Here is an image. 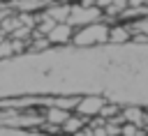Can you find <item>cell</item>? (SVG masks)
Listing matches in <instances>:
<instances>
[{
    "label": "cell",
    "mask_w": 148,
    "mask_h": 136,
    "mask_svg": "<svg viewBox=\"0 0 148 136\" xmlns=\"http://www.w3.org/2000/svg\"><path fill=\"white\" fill-rule=\"evenodd\" d=\"M109 32H111V25L99 21V23H92V25L79 28L76 35H74V44H76V46H90V44L109 41Z\"/></svg>",
    "instance_id": "obj_1"
},
{
    "label": "cell",
    "mask_w": 148,
    "mask_h": 136,
    "mask_svg": "<svg viewBox=\"0 0 148 136\" xmlns=\"http://www.w3.org/2000/svg\"><path fill=\"white\" fill-rule=\"evenodd\" d=\"M106 106V99L104 97H95V95H90V97H81L79 99V106H76V115H81V118H86V120H92V118H99V113H102V108Z\"/></svg>",
    "instance_id": "obj_2"
},
{
    "label": "cell",
    "mask_w": 148,
    "mask_h": 136,
    "mask_svg": "<svg viewBox=\"0 0 148 136\" xmlns=\"http://www.w3.org/2000/svg\"><path fill=\"white\" fill-rule=\"evenodd\" d=\"M74 35H76L74 25H69V23H58L56 30L49 35V41H51V44H67V41H74Z\"/></svg>",
    "instance_id": "obj_3"
},
{
    "label": "cell",
    "mask_w": 148,
    "mask_h": 136,
    "mask_svg": "<svg viewBox=\"0 0 148 136\" xmlns=\"http://www.w3.org/2000/svg\"><path fill=\"white\" fill-rule=\"evenodd\" d=\"M42 115H44V120H46L49 124L60 127V129H62V124L72 118V113H69V111H62V108H58V106H46V108L42 111Z\"/></svg>",
    "instance_id": "obj_4"
},
{
    "label": "cell",
    "mask_w": 148,
    "mask_h": 136,
    "mask_svg": "<svg viewBox=\"0 0 148 136\" xmlns=\"http://www.w3.org/2000/svg\"><path fill=\"white\" fill-rule=\"evenodd\" d=\"M123 120L125 124H134V127H146V111L139 108V106H127L123 108Z\"/></svg>",
    "instance_id": "obj_5"
},
{
    "label": "cell",
    "mask_w": 148,
    "mask_h": 136,
    "mask_svg": "<svg viewBox=\"0 0 148 136\" xmlns=\"http://www.w3.org/2000/svg\"><path fill=\"white\" fill-rule=\"evenodd\" d=\"M134 35H132V30H130V25H125V23H113L111 25V32H109V44H125V41H130Z\"/></svg>",
    "instance_id": "obj_6"
},
{
    "label": "cell",
    "mask_w": 148,
    "mask_h": 136,
    "mask_svg": "<svg viewBox=\"0 0 148 136\" xmlns=\"http://www.w3.org/2000/svg\"><path fill=\"white\" fill-rule=\"evenodd\" d=\"M88 122H90V120L72 113V118L62 124V134H65V136H76V134H81L83 129H88Z\"/></svg>",
    "instance_id": "obj_7"
},
{
    "label": "cell",
    "mask_w": 148,
    "mask_h": 136,
    "mask_svg": "<svg viewBox=\"0 0 148 136\" xmlns=\"http://www.w3.org/2000/svg\"><path fill=\"white\" fill-rule=\"evenodd\" d=\"M14 53H16V48H14V41H12V39L0 41V60L9 58V55H14Z\"/></svg>",
    "instance_id": "obj_8"
}]
</instances>
